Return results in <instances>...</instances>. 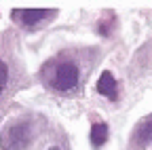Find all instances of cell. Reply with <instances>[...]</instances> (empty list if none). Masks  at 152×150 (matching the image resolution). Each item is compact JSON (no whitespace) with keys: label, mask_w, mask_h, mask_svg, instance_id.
Here are the masks:
<instances>
[{"label":"cell","mask_w":152,"mask_h":150,"mask_svg":"<svg viewBox=\"0 0 152 150\" xmlns=\"http://www.w3.org/2000/svg\"><path fill=\"white\" fill-rule=\"evenodd\" d=\"M30 140V125L28 123H17L4 129L2 133V150H21Z\"/></svg>","instance_id":"6da1fadb"},{"label":"cell","mask_w":152,"mask_h":150,"mask_svg":"<svg viewBox=\"0 0 152 150\" xmlns=\"http://www.w3.org/2000/svg\"><path fill=\"white\" fill-rule=\"evenodd\" d=\"M78 85V68L74 64H61L59 68L55 70V80L53 87L59 91H70Z\"/></svg>","instance_id":"7a4b0ae2"},{"label":"cell","mask_w":152,"mask_h":150,"mask_svg":"<svg viewBox=\"0 0 152 150\" xmlns=\"http://www.w3.org/2000/svg\"><path fill=\"white\" fill-rule=\"evenodd\" d=\"M97 91L102 93V95H106V97H116V80H114V76L110 72H104L102 76H99V80H97Z\"/></svg>","instance_id":"3957f363"},{"label":"cell","mask_w":152,"mask_h":150,"mask_svg":"<svg viewBox=\"0 0 152 150\" xmlns=\"http://www.w3.org/2000/svg\"><path fill=\"white\" fill-rule=\"evenodd\" d=\"M106 140H108V125L106 123H95L91 127V144L95 148H99V146L106 144Z\"/></svg>","instance_id":"277c9868"},{"label":"cell","mask_w":152,"mask_h":150,"mask_svg":"<svg viewBox=\"0 0 152 150\" xmlns=\"http://www.w3.org/2000/svg\"><path fill=\"white\" fill-rule=\"evenodd\" d=\"M47 13L45 11H40V9H26V11H15V17H21V23H28V26H32V23H38L45 17Z\"/></svg>","instance_id":"5b68a950"},{"label":"cell","mask_w":152,"mask_h":150,"mask_svg":"<svg viewBox=\"0 0 152 150\" xmlns=\"http://www.w3.org/2000/svg\"><path fill=\"white\" fill-rule=\"evenodd\" d=\"M7 78H9V72H7V66L0 61V93H2L4 85H7Z\"/></svg>","instance_id":"8992f818"},{"label":"cell","mask_w":152,"mask_h":150,"mask_svg":"<svg viewBox=\"0 0 152 150\" xmlns=\"http://www.w3.org/2000/svg\"><path fill=\"white\" fill-rule=\"evenodd\" d=\"M142 133H144V138H148V135L152 133V123H146V125L142 127Z\"/></svg>","instance_id":"52a82bcc"},{"label":"cell","mask_w":152,"mask_h":150,"mask_svg":"<svg viewBox=\"0 0 152 150\" xmlns=\"http://www.w3.org/2000/svg\"><path fill=\"white\" fill-rule=\"evenodd\" d=\"M51 150H59V148H51Z\"/></svg>","instance_id":"ba28073f"}]
</instances>
